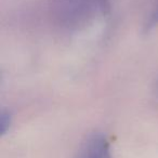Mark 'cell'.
Wrapping results in <instances>:
<instances>
[{"label": "cell", "instance_id": "obj_1", "mask_svg": "<svg viewBox=\"0 0 158 158\" xmlns=\"http://www.w3.org/2000/svg\"><path fill=\"white\" fill-rule=\"evenodd\" d=\"M57 16L70 29L86 26L110 11L108 0H57Z\"/></svg>", "mask_w": 158, "mask_h": 158}, {"label": "cell", "instance_id": "obj_2", "mask_svg": "<svg viewBox=\"0 0 158 158\" xmlns=\"http://www.w3.org/2000/svg\"><path fill=\"white\" fill-rule=\"evenodd\" d=\"M75 158H113L110 142L104 134L94 132L82 142Z\"/></svg>", "mask_w": 158, "mask_h": 158}, {"label": "cell", "instance_id": "obj_3", "mask_svg": "<svg viewBox=\"0 0 158 158\" xmlns=\"http://www.w3.org/2000/svg\"><path fill=\"white\" fill-rule=\"evenodd\" d=\"M12 123V116L8 110H2L0 114V132L1 135H5L6 132L11 127Z\"/></svg>", "mask_w": 158, "mask_h": 158}, {"label": "cell", "instance_id": "obj_4", "mask_svg": "<svg viewBox=\"0 0 158 158\" xmlns=\"http://www.w3.org/2000/svg\"><path fill=\"white\" fill-rule=\"evenodd\" d=\"M158 25V5L156 6V8L153 10L151 14H149L148 19H147L146 23H145V31H149L153 28H155Z\"/></svg>", "mask_w": 158, "mask_h": 158}, {"label": "cell", "instance_id": "obj_5", "mask_svg": "<svg viewBox=\"0 0 158 158\" xmlns=\"http://www.w3.org/2000/svg\"><path fill=\"white\" fill-rule=\"evenodd\" d=\"M156 89H157V93H158V81H157V84H156Z\"/></svg>", "mask_w": 158, "mask_h": 158}]
</instances>
